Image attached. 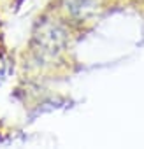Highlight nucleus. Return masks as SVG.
<instances>
[{"instance_id":"1","label":"nucleus","mask_w":144,"mask_h":149,"mask_svg":"<svg viewBox=\"0 0 144 149\" xmlns=\"http://www.w3.org/2000/svg\"><path fill=\"white\" fill-rule=\"evenodd\" d=\"M4 70H6V58H4L2 53H0V77L4 76Z\"/></svg>"}]
</instances>
